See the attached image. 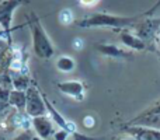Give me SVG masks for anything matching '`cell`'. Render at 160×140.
I'll return each mask as SVG.
<instances>
[{"label": "cell", "instance_id": "cell-15", "mask_svg": "<svg viewBox=\"0 0 160 140\" xmlns=\"http://www.w3.org/2000/svg\"><path fill=\"white\" fill-rule=\"evenodd\" d=\"M58 20L62 25H70L75 21V17H73V13L70 8H63V10H61V13H59Z\"/></svg>", "mask_w": 160, "mask_h": 140}, {"label": "cell", "instance_id": "cell-16", "mask_svg": "<svg viewBox=\"0 0 160 140\" xmlns=\"http://www.w3.org/2000/svg\"><path fill=\"white\" fill-rule=\"evenodd\" d=\"M32 138H34L32 130H22V132H18L8 140H32Z\"/></svg>", "mask_w": 160, "mask_h": 140}, {"label": "cell", "instance_id": "cell-19", "mask_svg": "<svg viewBox=\"0 0 160 140\" xmlns=\"http://www.w3.org/2000/svg\"><path fill=\"white\" fill-rule=\"evenodd\" d=\"M96 125V121H94V116L91 115H87L83 118V126L86 128V129H91V128Z\"/></svg>", "mask_w": 160, "mask_h": 140}, {"label": "cell", "instance_id": "cell-2", "mask_svg": "<svg viewBox=\"0 0 160 140\" xmlns=\"http://www.w3.org/2000/svg\"><path fill=\"white\" fill-rule=\"evenodd\" d=\"M28 24H30L31 38H32L34 53L39 59H51L55 55V48H53V44L51 42L48 34L45 32L37 14L31 13L30 18H28Z\"/></svg>", "mask_w": 160, "mask_h": 140}, {"label": "cell", "instance_id": "cell-9", "mask_svg": "<svg viewBox=\"0 0 160 140\" xmlns=\"http://www.w3.org/2000/svg\"><path fill=\"white\" fill-rule=\"evenodd\" d=\"M129 125H139L152 129L160 130V113H152V115H139L136 119L129 122Z\"/></svg>", "mask_w": 160, "mask_h": 140}, {"label": "cell", "instance_id": "cell-6", "mask_svg": "<svg viewBox=\"0 0 160 140\" xmlns=\"http://www.w3.org/2000/svg\"><path fill=\"white\" fill-rule=\"evenodd\" d=\"M125 133L135 140H160V130L139 125H129L125 128Z\"/></svg>", "mask_w": 160, "mask_h": 140}, {"label": "cell", "instance_id": "cell-13", "mask_svg": "<svg viewBox=\"0 0 160 140\" xmlns=\"http://www.w3.org/2000/svg\"><path fill=\"white\" fill-rule=\"evenodd\" d=\"M10 73H11V77H13V90L27 91V88L31 85L28 74H24L21 71H13V70H10Z\"/></svg>", "mask_w": 160, "mask_h": 140}, {"label": "cell", "instance_id": "cell-5", "mask_svg": "<svg viewBox=\"0 0 160 140\" xmlns=\"http://www.w3.org/2000/svg\"><path fill=\"white\" fill-rule=\"evenodd\" d=\"M32 130L35 132V135L39 136L41 139L48 140L55 133L53 121L51 119L49 115L35 116V118H32Z\"/></svg>", "mask_w": 160, "mask_h": 140}, {"label": "cell", "instance_id": "cell-17", "mask_svg": "<svg viewBox=\"0 0 160 140\" xmlns=\"http://www.w3.org/2000/svg\"><path fill=\"white\" fill-rule=\"evenodd\" d=\"M69 133L66 132V130H63V129H59V130H56L55 133H53V139L55 140H68L69 139Z\"/></svg>", "mask_w": 160, "mask_h": 140}, {"label": "cell", "instance_id": "cell-14", "mask_svg": "<svg viewBox=\"0 0 160 140\" xmlns=\"http://www.w3.org/2000/svg\"><path fill=\"white\" fill-rule=\"evenodd\" d=\"M76 67V62L73 58H70V56H61V58H58V60H56V69L59 71H62V73H70V71H73Z\"/></svg>", "mask_w": 160, "mask_h": 140}, {"label": "cell", "instance_id": "cell-20", "mask_svg": "<svg viewBox=\"0 0 160 140\" xmlns=\"http://www.w3.org/2000/svg\"><path fill=\"white\" fill-rule=\"evenodd\" d=\"M80 4L84 6V7H93V6H96L97 3L100 2V0H79Z\"/></svg>", "mask_w": 160, "mask_h": 140}, {"label": "cell", "instance_id": "cell-1", "mask_svg": "<svg viewBox=\"0 0 160 140\" xmlns=\"http://www.w3.org/2000/svg\"><path fill=\"white\" fill-rule=\"evenodd\" d=\"M135 17H122L114 16L107 13H93L86 16L84 18L79 20L78 25L80 28H117V30H124L127 27H131L135 24Z\"/></svg>", "mask_w": 160, "mask_h": 140}, {"label": "cell", "instance_id": "cell-18", "mask_svg": "<svg viewBox=\"0 0 160 140\" xmlns=\"http://www.w3.org/2000/svg\"><path fill=\"white\" fill-rule=\"evenodd\" d=\"M10 93H11V90H8V88H3V87H0V101H2V102H6V104H8Z\"/></svg>", "mask_w": 160, "mask_h": 140}, {"label": "cell", "instance_id": "cell-26", "mask_svg": "<svg viewBox=\"0 0 160 140\" xmlns=\"http://www.w3.org/2000/svg\"><path fill=\"white\" fill-rule=\"evenodd\" d=\"M0 30H2V25H0Z\"/></svg>", "mask_w": 160, "mask_h": 140}, {"label": "cell", "instance_id": "cell-23", "mask_svg": "<svg viewBox=\"0 0 160 140\" xmlns=\"http://www.w3.org/2000/svg\"><path fill=\"white\" fill-rule=\"evenodd\" d=\"M32 140H44V139H41V138H39V136L34 135V138H32Z\"/></svg>", "mask_w": 160, "mask_h": 140}, {"label": "cell", "instance_id": "cell-11", "mask_svg": "<svg viewBox=\"0 0 160 140\" xmlns=\"http://www.w3.org/2000/svg\"><path fill=\"white\" fill-rule=\"evenodd\" d=\"M96 48L100 51V53L111 56V58H128V56H131L129 52L122 51L121 48L115 46V45H112V44H98Z\"/></svg>", "mask_w": 160, "mask_h": 140}, {"label": "cell", "instance_id": "cell-3", "mask_svg": "<svg viewBox=\"0 0 160 140\" xmlns=\"http://www.w3.org/2000/svg\"><path fill=\"white\" fill-rule=\"evenodd\" d=\"M25 95H27V102H25V113H27L28 116L35 118V116L48 115L44 95L41 94V91L38 90V87H37V85L31 84L30 87L27 88V91H25Z\"/></svg>", "mask_w": 160, "mask_h": 140}, {"label": "cell", "instance_id": "cell-22", "mask_svg": "<svg viewBox=\"0 0 160 140\" xmlns=\"http://www.w3.org/2000/svg\"><path fill=\"white\" fill-rule=\"evenodd\" d=\"M0 140H8L7 138H6L4 132H3V130H2V129H0Z\"/></svg>", "mask_w": 160, "mask_h": 140}, {"label": "cell", "instance_id": "cell-21", "mask_svg": "<svg viewBox=\"0 0 160 140\" xmlns=\"http://www.w3.org/2000/svg\"><path fill=\"white\" fill-rule=\"evenodd\" d=\"M73 48H75L76 51H80L83 48V41L82 38H75V41H73Z\"/></svg>", "mask_w": 160, "mask_h": 140}, {"label": "cell", "instance_id": "cell-8", "mask_svg": "<svg viewBox=\"0 0 160 140\" xmlns=\"http://www.w3.org/2000/svg\"><path fill=\"white\" fill-rule=\"evenodd\" d=\"M121 41L125 46H128L129 49H133V51H143L146 48V44H145V41L141 36L125 30L121 31Z\"/></svg>", "mask_w": 160, "mask_h": 140}, {"label": "cell", "instance_id": "cell-12", "mask_svg": "<svg viewBox=\"0 0 160 140\" xmlns=\"http://www.w3.org/2000/svg\"><path fill=\"white\" fill-rule=\"evenodd\" d=\"M25 102H27V95L25 91L11 90L10 98H8V105L17 111H25Z\"/></svg>", "mask_w": 160, "mask_h": 140}, {"label": "cell", "instance_id": "cell-24", "mask_svg": "<svg viewBox=\"0 0 160 140\" xmlns=\"http://www.w3.org/2000/svg\"><path fill=\"white\" fill-rule=\"evenodd\" d=\"M158 36H159V39H160V24H159V27H158Z\"/></svg>", "mask_w": 160, "mask_h": 140}, {"label": "cell", "instance_id": "cell-7", "mask_svg": "<svg viewBox=\"0 0 160 140\" xmlns=\"http://www.w3.org/2000/svg\"><path fill=\"white\" fill-rule=\"evenodd\" d=\"M58 90L68 97H72L76 101H83L84 98V84L78 80L62 81L58 84Z\"/></svg>", "mask_w": 160, "mask_h": 140}, {"label": "cell", "instance_id": "cell-10", "mask_svg": "<svg viewBox=\"0 0 160 140\" xmlns=\"http://www.w3.org/2000/svg\"><path fill=\"white\" fill-rule=\"evenodd\" d=\"M42 95H44V94H42ZM44 99H45V105H47L48 115L51 116V119L53 121V123L58 125L59 129H63V130L68 132V123H69V121H66V119L63 118V115H62L59 111H56V108L51 104V101L47 98V97H44Z\"/></svg>", "mask_w": 160, "mask_h": 140}, {"label": "cell", "instance_id": "cell-4", "mask_svg": "<svg viewBox=\"0 0 160 140\" xmlns=\"http://www.w3.org/2000/svg\"><path fill=\"white\" fill-rule=\"evenodd\" d=\"M22 0H4L0 3V25L4 31H10L13 22V14Z\"/></svg>", "mask_w": 160, "mask_h": 140}, {"label": "cell", "instance_id": "cell-25", "mask_svg": "<svg viewBox=\"0 0 160 140\" xmlns=\"http://www.w3.org/2000/svg\"><path fill=\"white\" fill-rule=\"evenodd\" d=\"M121 140H133L132 138H129V139H121Z\"/></svg>", "mask_w": 160, "mask_h": 140}]
</instances>
